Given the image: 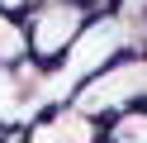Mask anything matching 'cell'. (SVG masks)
Masks as SVG:
<instances>
[{"instance_id":"6da1fadb","label":"cell","mask_w":147,"mask_h":143,"mask_svg":"<svg viewBox=\"0 0 147 143\" xmlns=\"http://www.w3.org/2000/svg\"><path fill=\"white\" fill-rule=\"evenodd\" d=\"M90 19L95 14L86 10V0H38V5L29 10V19H24L29 57L38 67H57L62 57L71 53V43L86 34Z\"/></svg>"},{"instance_id":"7a4b0ae2","label":"cell","mask_w":147,"mask_h":143,"mask_svg":"<svg viewBox=\"0 0 147 143\" xmlns=\"http://www.w3.org/2000/svg\"><path fill=\"white\" fill-rule=\"evenodd\" d=\"M24 143H105V129H100V119L81 114L76 105H52Z\"/></svg>"},{"instance_id":"3957f363","label":"cell","mask_w":147,"mask_h":143,"mask_svg":"<svg viewBox=\"0 0 147 143\" xmlns=\"http://www.w3.org/2000/svg\"><path fill=\"white\" fill-rule=\"evenodd\" d=\"M105 143H147V105L119 110L105 124Z\"/></svg>"},{"instance_id":"277c9868","label":"cell","mask_w":147,"mask_h":143,"mask_svg":"<svg viewBox=\"0 0 147 143\" xmlns=\"http://www.w3.org/2000/svg\"><path fill=\"white\" fill-rule=\"evenodd\" d=\"M128 24H133V43L147 53V14H142V19H128Z\"/></svg>"}]
</instances>
